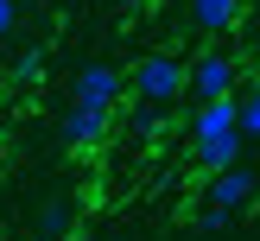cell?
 I'll list each match as a JSON object with an SVG mask.
<instances>
[{
  "label": "cell",
  "instance_id": "obj_1",
  "mask_svg": "<svg viewBox=\"0 0 260 241\" xmlns=\"http://www.w3.org/2000/svg\"><path fill=\"white\" fill-rule=\"evenodd\" d=\"M127 89H134V101H146V108H165V101H178L190 89V63L178 57V51H146V57L134 63V76H127Z\"/></svg>",
  "mask_w": 260,
  "mask_h": 241
},
{
  "label": "cell",
  "instance_id": "obj_2",
  "mask_svg": "<svg viewBox=\"0 0 260 241\" xmlns=\"http://www.w3.org/2000/svg\"><path fill=\"white\" fill-rule=\"evenodd\" d=\"M121 70H114V63H83V70H76V83H70V101H89V108H114V101H121Z\"/></svg>",
  "mask_w": 260,
  "mask_h": 241
},
{
  "label": "cell",
  "instance_id": "obj_3",
  "mask_svg": "<svg viewBox=\"0 0 260 241\" xmlns=\"http://www.w3.org/2000/svg\"><path fill=\"white\" fill-rule=\"evenodd\" d=\"M108 114H114V108H89V101H70V108H63V121H57V140H63L70 152L95 146V140L108 133Z\"/></svg>",
  "mask_w": 260,
  "mask_h": 241
},
{
  "label": "cell",
  "instance_id": "obj_4",
  "mask_svg": "<svg viewBox=\"0 0 260 241\" xmlns=\"http://www.w3.org/2000/svg\"><path fill=\"white\" fill-rule=\"evenodd\" d=\"M254 184H260V178L235 159V165H222V171H210V190H203V203H210V210H229V216H235L241 203L254 197Z\"/></svg>",
  "mask_w": 260,
  "mask_h": 241
},
{
  "label": "cell",
  "instance_id": "obj_5",
  "mask_svg": "<svg viewBox=\"0 0 260 241\" xmlns=\"http://www.w3.org/2000/svg\"><path fill=\"white\" fill-rule=\"evenodd\" d=\"M190 95H235V57L229 51H197V63H190Z\"/></svg>",
  "mask_w": 260,
  "mask_h": 241
},
{
  "label": "cell",
  "instance_id": "obj_6",
  "mask_svg": "<svg viewBox=\"0 0 260 241\" xmlns=\"http://www.w3.org/2000/svg\"><path fill=\"white\" fill-rule=\"evenodd\" d=\"M190 25L197 32H229V25H241V0H190Z\"/></svg>",
  "mask_w": 260,
  "mask_h": 241
},
{
  "label": "cell",
  "instance_id": "obj_7",
  "mask_svg": "<svg viewBox=\"0 0 260 241\" xmlns=\"http://www.w3.org/2000/svg\"><path fill=\"white\" fill-rule=\"evenodd\" d=\"M190 159H197L203 171H222V165H235V159H241V133H216V140H197V146H190Z\"/></svg>",
  "mask_w": 260,
  "mask_h": 241
},
{
  "label": "cell",
  "instance_id": "obj_8",
  "mask_svg": "<svg viewBox=\"0 0 260 241\" xmlns=\"http://www.w3.org/2000/svg\"><path fill=\"white\" fill-rule=\"evenodd\" d=\"M70 222H76V203H45V210H38V235H45V241H63V235H70Z\"/></svg>",
  "mask_w": 260,
  "mask_h": 241
},
{
  "label": "cell",
  "instance_id": "obj_9",
  "mask_svg": "<svg viewBox=\"0 0 260 241\" xmlns=\"http://www.w3.org/2000/svg\"><path fill=\"white\" fill-rule=\"evenodd\" d=\"M7 76H13V83H38V76H45V51H19Z\"/></svg>",
  "mask_w": 260,
  "mask_h": 241
},
{
  "label": "cell",
  "instance_id": "obj_10",
  "mask_svg": "<svg viewBox=\"0 0 260 241\" xmlns=\"http://www.w3.org/2000/svg\"><path fill=\"white\" fill-rule=\"evenodd\" d=\"M241 140H260V83L241 95Z\"/></svg>",
  "mask_w": 260,
  "mask_h": 241
},
{
  "label": "cell",
  "instance_id": "obj_11",
  "mask_svg": "<svg viewBox=\"0 0 260 241\" xmlns=\"http://www.w3.org/2000/svg\"><path fill=\"white\" fill-rule=\"evenodd\" d=\"M197 222H203V235H222V228H229V222H235V216H229V210H203V216H197Z\"/></svg>",
  "mask_w": 260,
  "mask_h": 241
},
{
  "label": "cell",
  "instance_id": "obj_12",
  "mask_svg": "<svg viewBox=\"0 0 260 241\" xmlns=\"http://www.w3.org/2000/svg\"><path fill=\"white\" fill-rule=\"evenodd\" d=\"M13 25H19V0H0V38H13Z\"/></svg>",
  "mask_w": 260,
  "mask_h": 241
},
{
  "label": "cell",
  "instance_id": "obj_13",
  "mask_svg": "<svg viewBox=\"0 0 260 241\" xmlns=\"http://www.w3.org/2000/svg\"><path fill=\"white\" fill-rule=\"evenodd\" d=\"M19 7H32V0H19Z\"/></svg>",
  "mask_w": 260,
  "mask_h": 241
}]
</instances>
